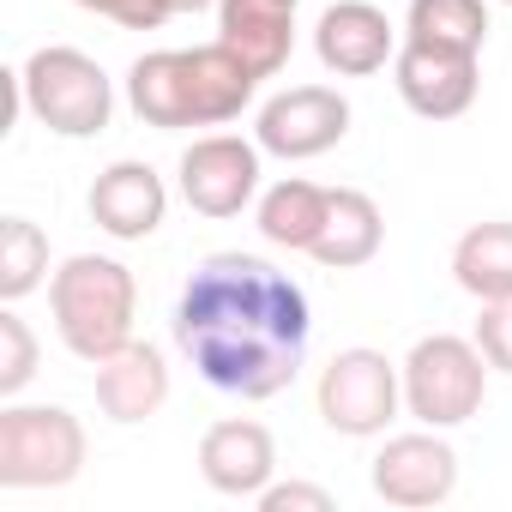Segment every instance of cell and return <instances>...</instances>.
Listing matches in <instances>:
<instances>
[{"label":"cell","instance_id":"cell-21","mask_svg":"<svg viewBox=\"0 0 512 512\" xmlns=\"http://www.w3.org/2000/svg\"><path fill=\"white\" fill-rule=\"evenodd\" d=\"M404 37H422V43H452V49H476V55H482V37H488V7H482V0H410Z\"/></svg>","mask_w":512,"mask_h":512},{"label":"cell","instance_id":"cell-27","mask_svg":"<svg viewBox=\"0 0 512 512\" xmlns=\"http://www.w3.org/2000/svg\"><path fill=\"white\" fill-rule=\"evenodd\" d=\"M506 7H512V0H506Z\"/></svg>","mask_w":512,"mask_h":512},{"label":"cell","instance_id":"cell-24","mask_svg":"<svg viewBox=\"0 0 512 512\" xmlns=\"http://www.w3.org/2000/svg\"><path fill=\"white\" fill-rule=\"evenodd\" d=\"M79 7L97 13V19H115L127 31H157L169 19V0H79Z\"/></svg>","mask_w":512,"mask_h":512},{"label":"cell","instance_id":"cell-15","mask_svg":"<svg viewBox=\"0 0 512 512\" xmlns=\"http://www.w3.org/2000/svg\"><path fill=\"white\" fill-rule=\"evenodd\" d=\"M163 211H169V187H163V175H157L151 163L121 157V163H109V169L91 181V217H97V229H109L115 241H145V235H157Z\"/></svg>","mask_w":512,"mask_h":512},{"label":"cell","instance_id":"cell-12","mask_svg":"<svg viewBox=\"0 0 512 512\" xmlns=\"http://www.w3.org/2000/svg\"><path fill=\"white\" fill-rule=\"evenodd\" d=\"M272 470H278V440L266 422H247V416H229V422H211L205 440H199V476L229 494V500H260L272 488Z\"/></svg>","mask_w":512,"mask_h":512},{"label":"cell","instance_id":"cell-10","mask_svg":"<svg viewBox=\"0 0 512 512\" xmlns=\"http://www.w3.org/2000/svg\"><path fill=\"white\" fill-rule=\"evenodd\" d=\"M392 79L398 97L422 115V121H452L476 103V49H452V43H422L404 37L392 55Z\"/></svg>","mask_w":512,"mask_h":512},{"label":"cell","instance_id":"cell-3","mask_svg":"<svg viewBox=\"0 0 512 512\" xmlns=\"http://www.w3.org/2000/svg\"><path fill=\"white\" fill-rule=\"evenodd\" d=\"M49 308H55V332L79 362H103L121 344H133V308H139V284L121 260L103 253H73V260L49 278Z\"/></svg>","mask_w":512,"mask_h":512},{"label":"cell","instance_id":"cell-11","mask_svg":"<svg viewBox=\"0 0 512 512\" xmlns=\"http://www.w3.org/2000/svg\"><path fill=\"white\" fill-rule=\"evenodd\" d=\"M374 494L398 512H422V506H440L452 500L458 488V452L440 440V428H422V434H392L380 452H374Z\"/></svg>","mask_w":512,"mask_h":512},{"label":"cell","instance_id":"cell-20","mask_svg":"<svg viewBox=\"0 0 512 512\" xmlns=\"http://www.w3.org/2000/svg\"><path fill=\"white\" fill-rule=\"evenodd\" d=\"M49 278V235L31 217L0 223V302H25Z\"/></svg>","mask_w":512,"mask_h":512},{"label":"cell","instance_id":"cell-25","mask_svg":"<svg viewBox=\"0 0 512 512\" xmlns=\"http://www.w3.org/2000/svg\"><path fill=\"white\" fill-rule=\"evenodd\" d=\"M260 512H332V494L314 482H272L260 494Z\"/></svg>","mask_w":512,"mask_h":512},{"label":"cell","instance_id":"cell-16","mask_svg":"<svg viewBox=\"0 0 512 512\" xmlns=\"http://www.w3.org/2000/svg\"><path fill=\"white\" fill-rule=\"evenodd\" d=\"M97 404L109 422H145L169 404V362L157 344H121L97 362Z\"/></svg>","mask_w":512,"mask_h":512},{"label":"cell","instance_id":"cell-2","mask_svg":"<svg viewBox=\"0 0 512 512\" xmlns=\"http://www.w3.org/2000/svg\"><path fill=\"white\" fill-rule=\"evenodd\" d=\"M253 91H260V73H253L235 49L205 43V49H157L139 55L127 73V103L145 127H223L235 121Z\"/></svg>","mask_w":512,"mask_h":512},{"label":"cell","instance_id":"cell-9","mask_svg":"<svg viewBox=\"0 0 512 512\" xmlns=\"http://www.w3.org/2000/svg\"><path fill=\"white\" fill-rule=\"evenodd\" d=\"M344 133H350V103L332 85H290V91H278L260 109V127H253L260 151H272L284 163H308V157L332 151Z\"/></svg>","mask_w":512,"mask_h":512},{"label":"cell","instance_id":"cell-22","mask_svg":"<svg viewBox=\"0 0 512 512\" xmlns=\"http://www.w3.org/2000/svg\"><path fill=\"white\" fill-rule=\"evenodd\" d=\"M37 332L13 314V302H7V314H0V398H19L31 380H37Z\"/></svg>","mask_w":512,"mask_h":512},{"label":"cell","instance_id":"cell-8","mask_svg":"<svg viewBox=\"0 0 512 512\" xmlns=\"http://www.w3.org/2000/svg\"><path fill=\"white\" fill-rule=\"evenodd\" d=\"M260 193V139L211 133L181 151V199L199 217H241Z\"/></svg>","mask_w":512,"mask_h":512},{"label":"cell","instance_id":"cell-6","mask_svg":"<svg viewBox=\"0 0 512 512\" xmlns=\"http://www.w3.org/2000/svg\"><path fill=\"white\" fill-rule=\"evenodd\" d=\"M488 398V356L476 338L434 332L404 356V410L422 428H458L482 410Z\"/></svg>","mask_w":512,"mask_h":512},{"label":"cell","instance_id":"cell-18","mask_svg":"<svg viewBox=\"0 0 512 512\" xmlns=\"http://www.w3.org/2000/svg\"><path fill=\"white\" fill-rule=\"evenodd\" d=\"M452 278L464 296L476 302H500L512 296V223H470L452 247Z\"/></svg>","mask_w":512,"mask_h":512},{"label":"cell","instance_id":"cell-13","mask_svg":"<svg viewBox=\"0 0 512 512\" xmlns=\"http://www.w3.org/2000/svg\"><path fill=\"white\" fill-rule=\"evenodd\" d=\"M314 49H320L326 73L368 79L398 55V31H392V19L380 7H368V0H338V7H326L320 25H314Z\"/></svg>","mask_w":512,"mask_h":512},{"label":"cell","instance_id":"cell-14","mask_svg":"<svg viewBox=\"0 0 512 512\" xmlns=\"http://www.w3.org/2000/svg\"><path fill=\"white\" fill-rule=\"evenodd\" d=\"M217 43L260 79H278L296 49V0H217Z\"/></svg>","mask_w":512,"mask_h":512},{"label":"cell","instance_id":"cell-7","mask_svg":"<svg viewBox=\"0 0 512 512\" xmlns=\"http://www.w3.org/2000/svg\"><path fill=\"white\" fill-rule=\"evenodd\" d=\"M320 416L332 434H350V440H368V434H386V422L404 410V368H392L380 350L356 344V350H338L326 368H320Z\"/></svg>","mask_w":512,"mask_h":512},{"label":"cell","instance_id":"cell-26","mask_svg":"<svg viewBox=\"0 0 512 512\" xmlns=\"http://www.w3.org/2000/svg\"><path fill=\"white\" fill-rule=\"evenodd\" d=\"M205 7H217V0H169V13H205Z\"/></svg>","mask_w":512,"mask_h":512},{"label":"cell","instance_id":"cell-17","mask_svg":"<svg viewBox=\"0 0 512 512\" xmlns=\"http://www.w3.org/2000/svg\"><path fill=\"white\" fill-rule=\"evenodd\" d=\"M386 241V217L380 205L362 193V187H332V205H326V229L314 241V260L332 266V272H356L368 266Z\"/></svg>","mask_w":512,"mask_h":512},{"label":"cell","instance_id":"cell-23","mask_svg":"<svg viewBox=\"0 0 512 512\" xmlns=\"http://www.w3.org/2000/svg\"><path fill=\"white\" fill-rule=\"evenodd\" d=\"M476 350L488 356V368L512 374V296L482 302V320H476Z\"/></svg>","mask_w":512,"mask_h":512},{"label":"cell","instance_id":"cell-5","mask_svg":"<svg viewBox=\"0 0 512 512\" xmlns=\"http://www.w3.org/2000/svg\"><path fill=\"white\" fill-rule=\"evenodd\" d=\"M85 470V422L61 404L0 410V488H67Z\"/></svg>","mask_w":512,"mask_h":512},{"label":"cell","instance_id":"cell-1","mask_svg":"<svg viewBox=\"0 0 512 512\" xmlns=\"http://www.w3.org/2000/svg\"><path fill=\"white\" fill-rule=\"evenodd\" d=\"M308 296L253 253H211L175 302V344L205 386L229 398H278L308 362Z\"/></svg>","mask_w":512,"mask_h":512},{"label":"cell","instance_id":"cell-4","mask_svg":"<svg viewBox=\"0 0 512 512\" xmlns=\"http://www.w3.org/2000/svg\"><path fill=\"white\" fill-rule=\"evenodd\" d=\"M19 85H25V109L61 139H97L109 127V115H115L109 73L85 49H67V43L37 49L19 67Z\"/></svg>","mask_w":512,"mask_h":512},{"label":"cell","instance_id":"cell-19","mask_svg":"<svg viewBox=\"0 0 512 512\" xmlns=\"http://www.w3.org/2000/svg\"><path fill=\"white\" fill-rule=\"evenodd\" d=\"M326 205H332V187H314V181H278L260 193V235L272 247H290V253H314L320 229H326Z\"/></svg>","mask_w":512,"mask_h":512}]
</instances>
